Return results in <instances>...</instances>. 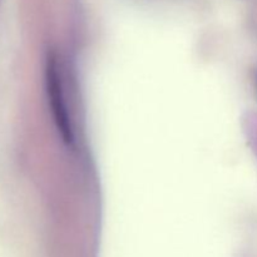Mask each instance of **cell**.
Instances as JSON below:
<instances>
[{
	"mask_svg": "<svg viewBox=\"0 0 257 257\" xmlns=\"http://www.w3.org/2000/svg\"><path fill=\"white\" fill-rule=\"evenodd\" d=\"M47 90L49 98L53 115L60 135L69 145L74 142V131L72 125L69 109L67 105L64 93V82H63L62 65L54 55L48 57L47 60Z\"/></svg>",
	"mask_w": 257,
	"mask_h": 257,
	"instance_id": "cell-1",
	"label": "cell"
}]
</instances>
